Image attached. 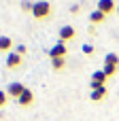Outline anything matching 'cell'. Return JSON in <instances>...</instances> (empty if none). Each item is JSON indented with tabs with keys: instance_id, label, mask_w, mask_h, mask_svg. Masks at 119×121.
<instances>
[{
	"instance_id": "1",
	"label": "cell",
	"mask_w": 119,
	"mask_h": 121,
	"mask_svg": "<svg viewBox=\"0 0 119 121\" xmlns=\"http://www.w3.org/2000/svg\"><path fill=\"white\" fill-rule=\"evenodd\" d=\"M32 15H34L36 19H47V17L51 15V4H49L47 0H38V2H34V6H32Z\"/></svg>"
},
{
	"instance_id": "2",
	"label": "cell",
	"mask_w": 119,
	"mask_h": 121,
	"mask_svg": "<svg viewBox=\"0 0 119 121\" xmlns=\"http://www.w3.org/2000/svg\"><path fill=\"white\" fill-rule=\"evenodd\" d=\"M66 43L64 40H57L51 49H49V55H51V60H55V57H66Z\"/></svg>"
},
{
	"instance_id": "3",
	"label": "cell",
	"mask_w": 119,
	"mask_h": 121,
	"mask_svg": "<svg viewBox=\"0 0 119 121\" xmlns=\"http://www.w3.org/2000/svg\"><path fill=\"white\" fill-rule=\"evenodd\" d=\"M104 81H106V74H104L102 70H96V72L92 74V83H89L92 91H94V89H100V87H104Z\"/></svg>"
},
{
	"instance_id": "4",
	"label": "cell",
	"mask_w": 119,
	"mask_h": 121,
	"mask_svg": "<svg viewBox=\"0 0 119 121\" xmlns=\"http://www.w3.org/2000/svg\"><path fill=\"white\" fill-rule=\"evenodd\" d=\"M117 9V4H115V0H98V11H102L104 15H109V13H113Z\"/></svg>"
},
{
	"instance_id": "5",
	"label": "cell",
	"mask_w": 119,
	"mask_h": 121,
	"mask_svg": "<svg viewBox=\"0 0 119 121\" xmlns=\"http://www.w3.org/2000/svg\"><path fill=\"white\" fill-rule=\"evenodd\" d=\"M72 38H75V28L72 26H62L60 28V40L66 43V40H72Z\"/></svg>"
},
{
	"instance_id": "6",
	"label": "cell",
	"mask_w": 119,
	"mask_h": 121,
	"mask_svg": "<svg viewBox=\"0 0 119 121\" xmlns=\"http://www.w3.org/2000/svg\"><path fill=\"white\" fill-rule=\"evenodd\" d=\"M23 91H26V87H23L21 83H17V81H15V83H11V85H9V89H6V94H9V96H13V98H19Z\"/></svg>"
},
{
	"instance_id": "7",
	"label": "cell",
	"mask_w": 119,
	"mask_h": 121,
	"mask_svg": "<svg viewBox=\"0 0 119 121\" xmlns=\"http://www.w3.org/2000/svg\"><path fill=\"white\" fill-rule=\"evenodd\" d=\"M34 102V91H30V89H26L19 98H17V104H21V106H30Z\"/></svg>"
},
{
	"instance_id": "8",
	"label": "cell",
	"mask_w": 119,
	"mask_h": 121,
	"mask_svg": "<svg viewBox=\"0 0 119 121\" xmlns=\"http://www.w3.org/2000/svg\"><path fill=\"white\" fill-rule=\"evenodd\" d=\"M19 64H21V55H19L17 51H15V53H9V57H6V66H9V68H17Z\"/></svg>"
},
{
	"instance_id": "9",
	"label": "cell",
	"mask_w": 119,
	"mask_h": 121,
	"mask_svg": "<svg viewBox=\"0 0 119 121\" xmlns=\"http://www.w3.org/2000/svg\"><path fill=\"white\" fill-rule=\"evenodd\" d=\"M119 66L117 64H109V62H104V66H102V72L106 74V77H113V74H117Z\"/></svg>"
},
{
	"instance_id": "10",
	"label": "cell",
	"mask_w": 119,
	"mask_h": 121,
	"mask_svg": "<svg viewBox=\"0 0 119 121\" xmlns=\"http://www.w3.org/2000/svg\"><path fill=\"white\" fill-rule=\"evenodd\" d=\"M104 17H106V15H104L102 11H98V9H96V11L89 15V21H92V23H100V21H104Z\"/></svg>"
},
{
	"instance_id": "11",
	"label": "cell",
	"mask_w": 119,
	"mask_h": 121,
	"mask_svg": "<svg viewBox=\"0 0 119 121\" xmlns=\"http://www.w3.org/2000/svg\"><path fill=\"white\" fill-rule=\"evenodd\" d=\"M104 96H106V87H100V89H94V91H92V100H94V102H100Z\"/></svg>"
},
{
	"instance_id": "12",
	"label": "cell",
	"mask_w": 119,
	"mask_h": 121,
	"mask_svg": "<svg viewBox=\"0 0 119 121\" xmlns=\"http://www.w3.org/2000/svg\"><path fill=\"white\" fill-rule=\"evenodd\" d=\"M13 47V40L9 36H0V51H9Z\"/></svg>"
},
{
	"instance_id": "13",
	"label": "cell",
	"mask_w": 119,
	"mask_h": 121,
	"mask_svg": "<svg viewBox=\"0 0 119 121\" xmlns=\"http://www.w3.org/2000/svg\"><path fill=\"white\" fill-rule=\"evenodd\" d=\"M64 64H66V60H64V57H55V60H51L53 70H62V68H64Z\"/></svg>"
},
{
	"instance_id": "14",
	"label": "cell",
	"mask_w": 119,
	"mask_h": 121,
	"mask_svg": "<svg viewBox=\"0 0 119 121\" xmlns=\"http://www.w3.org/2000/svg\"><path fill=\"white\" fill-rule=\"evenodd\" d=\"M32 6H34V4H32V2H28V0H23V2H21V9H23V11H32Z\"/></svg>"
},
{
	"instance_id": "15",
	"label": "cell",
	"mask_w": 119,
	"mask_h": 121,
	"mask_svg": "<svg viewBox=\"0 0 119 121\" xmlns=\"http://www.w3.org/2000/svg\"><path fill=\"white\" fill-rule=\"evenodd\" d=\"M6 96H9L6 91H0V108H2V106L6 104Z\"/></svg>"
},
{
	"instance_id": "16",
	"label": "cell",
	"mask_w": 119,
	"mask_h": 121,
	"mask_svg": "<svg viewBox=\"0 0 119 121\" xmlns=\"http://www.w3.org/2000/svg\"><path fill=\"white\" fill-rule=\"evenodd\" d=\"M83 53H85V55L94 53V47H92V45H83Z\"/></svg>"
},
{
	"instance_id": "17",
	"label": "cell",
	"mask_w": 119,
	"mask_h": 121,
	"mask_svg": "<svg viewBox=\"0 0 119 121\" xmlns=\"http://www.w3.org/2000/svg\"><path fill=\"white\" fill-rule=\"evenodd\" d=\"M17 53H19V55H23V53H26V47H23V45H19V47H17Z\"/></svg>"
},
{
	"instance_id": "18",
	"label": "cell",
	"mask_w": 119,
	"mask_h": 121,
	"mask_svg": "<svg viewBox=\"0 0 119 121\" xmlns=\"http://www.w3.org/2000/svg\"><path fill=\"white\" fill-rule=\"evenodd\" d=\"M117 11H119V9H117Z\"/></svg>"
}]
</instances>
